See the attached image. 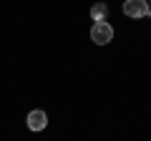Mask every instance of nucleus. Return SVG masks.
Listing matches in <instances>:
<instances>
[{
	"mask_svg": "<svg viewBox=\"0 0 151 141\" xmlns=\"http://www.w3.org/2000/svg\"><path fill=\"white\" fill-rule=\"evenodd\" d=\"M91 40H93V43H98V45L111 43V40H113V28L108 25L106 20L93 23V28H91Z\"/></svg>",
	"mask_w": 151,
	"mask_h": 141,
	"instance_id": "f257e3e1",
	"label": "nucleus"
},
{
	"mask_svg": "<svg viewBox=\"0 0 151 141\" xmlns=\"http://www.w3.org/2000/svg\"><path fill=\"white\" fill-rule=\"evenodd\" d=\"M124 13L129 18H144L146 13H149V3H146V0H126Z\"/></svg>",
	"mask_w": 151,
	"mask_h": 141,
	"instance_id": "f03ea898",
	"label": "nucleus"
},
{
	"mask_svg": "<svg viewBox=\"0 0 151 141\" xmlns=\"http://www.w3.org/2000/svg\"><path fill=\"white\" fill-rule=\"evenodd\" d=\"M45 124H48V116H45V111L35 109V111H30V114H28V129H30V131H43Z\"/></svg>",
	"mask_w": 151,
	"mask_h": 141,
	"instance_id": "7ed1b4c3",
	"label": "nucleus"
},
{
	"mask_svg": "<svg viewBox=\"0 0 151 141\" xmlns=\"http://www.w3.org/2000/svg\"><path fill=\"white\" fill-rule=\"evenodd\" d=\"M106 15H108V5H106V3H96V5L91 8V18H93L96 23L106 20Z\"/></svg>",
	"mask_w": 151,
	"mask_h": 141,
	"instance_id": "20e7f679",
	"label": "nucleus"
}]
</instances>
